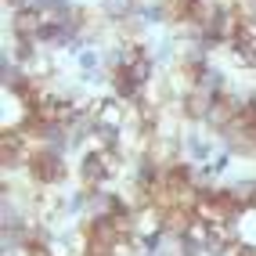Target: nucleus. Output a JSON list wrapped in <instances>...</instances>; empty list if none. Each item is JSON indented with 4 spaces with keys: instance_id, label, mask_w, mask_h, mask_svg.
Listing matches in <instances>:
<instances>
[{
    "instance_id": "obj_1",
    "label": "nucleus",
    "mask_w": 256,
    "mask_h": 256,
    "mask_svg": "<svg viewBox=\"0 0 256 256\" xmlns=\"http://www.w3.org/2000/svg\"><path fill=\"white\" fill-rule=\"evenodd\" d=\"M192 76H195V87L210 90V94H216V98H224V94L231 90V76H228L224 65L206 62V65H198V69H192Z\"/></svg>"
},
{
    "instance_id": "obj_2",
    "label": "nucleus",
    "mask_w": 256,
    "mask_h": 256,
    "mask_svg": "<svg viewBox=\"0 0 256 256\" xmlns=\"http://www.w3.org/2000/svg\"><path fill=\"white\" fill-rule=\"evenodd\" d=\"M44 18L47 14L40 11V8H22V11H14V14H8V32L11 36H22V40H32L40 32V26H44Z\"/></svg>"
},
{
    "instance_id": "obj_3",
    "label": "nucleus",
    "mask_w": 256,
    "mask_h": 256,
    "mask_svg": "<svg viewBox=\"0 0 256 256\" xmlns=\"http://www.w3.org/2000/svg\"><path fill=\"white\" fill-rule=\"evenodd\" d=\"M141 0H101V22L112 29H126L138 14Z\"/></svg>"
},
{
    "instance_id": "obj_4",
    "label": "nucleus",
    "mask_w": 256,
    "mask_h": 256,
    "mask_svg": "<svg viewBox=\"0 0 256 256\" xmlns=\"http://www.w3.org/2000/svg\"><path fill=\"white\" fill-rule=\"evenodd\" d=\"M76 65H80V72H101L105 69V50L101 47H83L76 54Z\"/></svg>"
},
{
    "instance_id": "obj_5",
    "label": "nucleus",
    "mask_w": 256,
    "mask_h": 256,
    "mask_svg": "<svg viewBox=\"0 0 256 256\" xmlns=\"http://www.w3.org/2000/svg\"><path fill=\"white\" fill-rule=\"evenodd\" d=\"M22 8H29V0H4V11H8V14L22 11Z\"/></svg>"
},
{
    "instance_id": "obj_6",
    "label": "nucleus",
    "mask_w": 256,
    "mask_h": 256,
    "mask_svg": "<svg viewBox=\"0 0 256 256\" xmlns=\"http://www.w3.org/2000/svg\"><path fill=\"white\" fill-rule=\"evenodd\" d=\"M29 4H32V8H40V11H47L50 4H54V0H29Z\"/></svg>"
}]
</instances>
